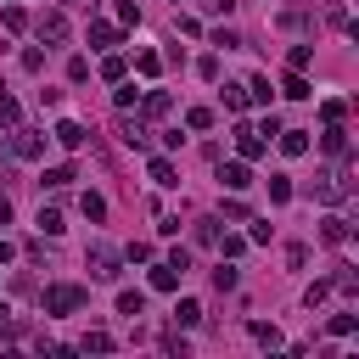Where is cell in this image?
I'll list each match as a JSON object with an SVG mask.
<instances>
[{
  "mask_svg": "<svg viewBox=\"0 0 359 359\" xmlns=\"http://www.w3.org/2000/svg\"><path fill=\"white\" fill-rule=\"evenodd\" d=\"M79 303H84V286H67V280H62V286H45V292H39V309H45L50 320H62V314H73Z\"/></svg>",
  "mask_w": 359,
  "mask_h": 359,
  "instance_id": "cell-1",
  "label": "cell"
},
{
  "mask_svg": "<svg viewBox=\"0 0 359 359\" xmlns=\"http://www.w3.org/2000/svg\"><path fill=\"white\" fill-rule=\"evenodd\" d=\"M314 196H320V202H348V196H353V180H348L342 168H320V174H314Z\"/></svg>",
  "mask_w": 359,
  "mask_h": 359,
  "instance_id": "cell-2",
  "label": "cell"
},
{
  "mask_svg": "<svg viewBox=\"0 0 359 359\" xmlns=\"http://www.w3.org/2000/svg\"><path fill=\"white\" fill-rule=\"evenodd\" d=\"M118 140H123V146H135V151H146V140H151V129H146V118L123 107V112H118Z\"/></svg>",
  "mask_w": 359,
  "mask_h": 359,
  "instance_id": "cell-3",
  "label": "cell"
},
{
  "mask_svg": "<svg viewBox=\"0 0 359 359\" xmlns=\"http://www.w3.org/2000/svg\"><path fill=\"white\" fill-rule=\"evenodd\" d=\"M84 264H90V275H95V280H118V247L95 241V247L84 252Z\"/></svg>",
  "mask_w": 359,
  "mask_h": 359,
  "instance_id": "cell-4",
  "label": "cell"
},
{
  "mask_svg": "<svg viewBox=\"0 0 359 359\" xmlns=\"http://www.w3.org/2000/svg\"><path fill=\"white\" fill-rule=\"evenodd\" d=\"M11 151H17L22 163L45 157V135H39V129H22V123H17V129H11Z\"/></svg>",
  "mask_w": 359,
  "mask_h": 359,
  "instance_id": "cell-5",
  "label": "cell"
},
{
  "mask_svg": "<svg viewBox=\"0 0 359 359\" xmlns=\"http://www.w3.org/2000/svg\"><path fill=\"white\" fill-rule=\"evenodd\" d=\"M348 236H353V224H348L342 213H325V219H320V241H325V247H348Z\"/></svg>",
  "mask_w": 359,
  "mask_h": 359,
  "instance_id": "cell-6",
  "label": "cell"
},
{
  "mask_svg": "<svg viewBox=\"0 0 359 359\" xmlns=\"http://www.w3.org/2000/svg\"><path fill=\"white\" fill-rule=\"evenodd\" d=\"M236 151H241V163H252V157H264L269 146L258 140V129H252V123H236Z\"/></svg>",
  "mask_w": 359,
  "mask_h": 359,
  "instance_id": "cell-7",
  "label": "cell"
},
{
  "mask_svg": "<svg viewBox=\"0 0 359 359\" xmlns=\"http://www.w3.org/2000/svg\"><path fill=\"white\" fill-rule=\"evenodd\" d=\"M39 39H45V45H62V39H67V17H62V11H45V17H39Z\"/></svg>",
  "mask_w": 359,
  "mask_h": 359,
  "instance_id": "cell-8",
  "label": "cell"
},
{
  "mask_svg": "<svg viewBox=\"0 0 359 359\" xmlns=\"http://www.w3.org/2000/svg\"><path fill=\"white\" fill-rule=\"evenodd\" d=\"M50 140H56V146H67V151H79V146H84V123H73V118H62V123L50 129Z\"/></svg>",
  "mask_w": 359,
  "mask_h": 359,
  "instance_id": "cell-9",
  "label": "cell"
},
{
  "mask_svg": "<svg viewBox=\"0 0 359 359\" xmlns=\"http://www.w3.org/2000/svg\"><path fill=\"white\" fill-rule=\"evenodd\" d=\"M275 146H280L286 157H303V151H309V129H275Z\"/></svg>",
  "mask_w": 359,
  "mask_h": 359,
  "instance_id": "cell-10",
  "label": "cell"
},
{
  "mask_svg": "<svg viewBox=\"0 0 359 359\" xmlns=\"http://www.w3.org/2000/svg\"><path fill=\"white\" fill-rule=\"evenodd\" d=\"M320 146H325L331 157H348V129H342V123H325V129H320Z\"/></svg>",
  "mask_w": 359,
  "mask_h": 359,
  "instance_id": "cell-11",
  "label": "cell"
},
{
  "mask_svg": "<svg viewBox=\"0 0 359 359\" xmlns=\"http://www.w3.org/2000/svg\"><path fill=\"white\" fill-rule=\"evenodd\" d=\"M168 107H174V101H168V90H140V112H146V118H163Z\"/></svg>",
  "mask_w": 359,
  "mask_h": 359,
  "instance_id": "cell-12",
  "label": "cell"
},
{
  "mask_svg": "<svg viewBox=\"0 0 359 359\" xmlns=\"http://www.w3.org/2000/svg\"><path fill=\"white\" fill-rule=\"evenodd\" d=\"M219 185H230V191H247V185H252L247 163H224V168H219Z\"/></svg>",
  "mask_w": 359,
  "mask_h": 359,
  "instance_id": "cell-13",
  "label": "cell"
},
{
  "mask_svg": "<svg viewBox=\"0 0 359 359\" xmlns=\"http://www.w3.org/2000/svg\"><path fill=\"white\" fill-rule=\"evenodd\" d=\"M123 34H118V22H90V45H101V50H112Z\"/></svg>",
  "mask_w": 359,
  "mask_h": 359,
  "instance_id": "cell-14",
  "label": "cell"
},
{
  "mask_svg": "<svg viewBox=\"0 0 359 359\" xmlns=\"http://www.w3.org/2000/svg\"><path fill=\"white\" fill-rule=\"evenodd\" d=\"M280 95H292V101H309V95H314V90H309V79H303V73H297V67H292V73H286V79H280Z\"/></svg>",
  "mask_w": 359,
  "mask_h": 359,
  "instance_id": "cell-15",
  "label": "cell"
},
{
  "mask_svg": "<svg viewBox=\"0 0 359 359\" xmlns=\"http://www.w3.org/2000/svg\"><path fill=\"white\" fill-rule=\"evenodd\" d=\"M151 180H157L163 191H174V185H180V168H174L168 157H151Z\"/></svg>",
  "mask_w": 359,
  "mask_h": 359,
  "instance_id": "cell-16",
  "label": "cell"
},
{
  "mask_svg": "<svg viewBox=\"0 0 359 359\" xmlns=\"http://www.w3.org/2000/svg\"><path fill=\"white\" fill-rule=\"evenodd\" d=\"M247 331H252V342H264V348H280V325H275V320H252Z\"/></svg>",
  "mask_w": 359,
  "mask_h": 359,
  "instance_id": "cell-17",
  "label": "cell"
},
{
  "mask_svg": "<svg viewBox=\"0 0 359 359\" xmlns=\"http://www.w3.org/2000/svg\"><path fill=\"white\" fill-rule=\"evenodd\" d=\"M135 73H140V79H157V73H163V56H157V50H135Z\"/></svg>",
  "mask_w": 359,
  "mask_h": 359,
  "instance_id": "cell-18",
  "label": "cell"
},
{
  "mask_svg": "<svg viewBox=\"0 0 359 359\" xmlns=\"http://www.w3.org/2000/svg\"><path fill=\"white\" fill-rule=\"evenodd\" d=\"M180 275H185V269H174V264H157V269H151V286H157V292H174V286H180Z\"/></svg>",
  "mask_w": 359,
  "mask_h": 359,
  "instance_id": "cell-19",
  "label": "cell"
},
{
  "mask_svg": "<svg viewBox=\"0 0 359 359\" xmlns=\"http://www.w3.org/2000/svg\"><path fill=\"white\" fill-rule=\"evenodd\" d=\"M118 314L140 320V314H146V292H118Z\"/></svg>",
  "mask_w": 359,
  "mask_h": 359,
  "instance_id": "cell-20",
  "label": "cell"
},
{
  "mask_svg": "<svg viewBox=\"0 0 359 359\" xmlns=\"http://www.w3.org/2000/svg\"><path fill=\"white\" fill-rule=\"evenodd\" d=\"M0 22H6V34H22L28 28V11L22 6H0Z\"/></svg>",
  "mask_w": 359,
  "mask_h": 359,
  "instance_id": "cell-21",
  "label": "cell"
},
{
  "mask_svg": "<svg viewBox=\"0 0 359 359\" xmlns=\"http://www.w3.org/2000/svg\"><path fill=\"white\" fill-rule=\"evenodd\" d=\"M73 180H79V168H73V163H56V168H45V185H56V191H62V185H73Z\"/></svg>",
  "mask_w": 359,
  "mask_h": 359,
  "instance_id": "cell-22",
  "label": "cell"
},
{
  "mask_svg": "<svg viewBox=\"0 0 359 359\" xmlns=\"http://www.w3.org/2000/svg\"><path fill=\"white\" fill-rule=\"evenodd\" d=\"M202 320V303L196 297H180V309H174V325H196Z\"/></svg>",
  "mask_w": 359,
  "mask_h": 359,
  "instance_id": "cell-23",
  "label": "cell"
},
{
  "mask_svg": "<svg viewBox=\"0 0 359 359\" xmlns=\"http://www.w3.org/2000/svg\"><path fill=\"white\" fill-rule=\"evenodd\" d=\"M79 208H84V219H95V224L107 219V202H101L95 191H84V196H79Z\"/></svg>",
  "mask_w": 359,
  "mask_h": 359,
  "instance_id": "cell-24",
  "label": "cell"
},
{
  "mask_svg": "<svg viewBox=\"0 0 359 359\" xmlns=\"http://www.w3.org/2000/svg\"><path fill=\"white\" fill-rule=\"evenodd\" d=\"M34 224H39V230H45V236H62V230H67V224H62V213H56V208H39V219H34Z\"/></svg>",
  "mask_w": 359,
  "mask_h": 359,
  "instance_id": "cell-25",
  "label": "cell"
},
{
  "mask_svg": "<svg viewBox=\"0 0 359 359\" xmlns=\"http://www.w3.org/2000/svg\"><path fill=\"white\" fill-rule=\"evenodd\" d=\"M191 236H196V247H213V241H219V219H196Z\"/></svg>",
  "mask_w": 359,
  "mask_h": 359,
  "instance_id": "cell-26",
  "label": "cell"
},
{
  "mask_svg": "<svg viewBox=\"0 0 359 359\" xmlns=\"http://www.w3.org/2000/svg\"><path fill=\"white\" fill-rule=\"evenodd\" d=\"M123 73H129V62H123V56H107V62H101V79H107V84H118Z\"/></svg>",
  "mask_w": 359,
  "mask_h": 359,
  "instance_id": "cell-27",
  "label": "cell"
},
{
  "mask_svg": "<svg viewBox=\"0 0 359 359\" xmlns=\"http://www.w3.org/2000/svg\"><path fill=\"white\" fill-rule=\"evenodd\" d=\"M247 101H258V107H269V101H275V90H269V79H252V84H247Z\"/></svg>",
  "mask_w": 359,
  "mask_h": 359,
  "instance_id": "cell-28",
  "label": "cell"
},
{
  "mask_svg": "<svg viewBox=\"0 0 359 359\" xmlns=\"http://www.w3.org/2000/svg\"><path fill=\"white\" fill-rule=\"evenodd\" d=\"M185 129H213V107H191L185 112Z\"/></svg>",
  "mask_w": 359,
  "mask_h": 359,
  "instance_id": "cell-29",
  "label": "cell"
},
{
  "mask_svg": "<svg viewBox=\"0 0 359 359\" xmlns=\"http://www.w3.org/2000/svg\"><path fill=\"white\" fill-rule=\"evenodd\" d=\"M269 202H292V180L286 174H269Z\"/></svg>",
  "mask_w": 359,
  "mask_h": 359,
  "instance_id": "cell-30",
  "label": "cell"
},
{
  "mask_svg": "<svg viewBox=\"0 0 359 359\" xmlns=\"http://www.w3.org/2000/svg\"><path fill=\"white\" fill-rule=\"evenodd\" d=\"M213 247H219V252H224V258H241V252H247V236H219V241H213Z\"/></svg>",
  "mask_w": 359,
  "mask_h": 359,
  "instance_id": "cell-31",
  "label": "cell"
},
{
  "mask_svg": "<svg viewBox=\"0 0 359 359\" xmlns=\"http://www.w3.org/2000/svg\"><path fill=\"white\" fill-rule=\"evenodd\" d=\"M236 280H241L236 264H219V269H213V286H219V292H236Z\"/></svg>",
  "mask_w": 359,
  "mask_h": 359,
  "instance_id": "cell-32",
  "label": "cell"
},
{
  "mask_svg": "<svg viewBox=\"0 0 359 359\" xmlns=\"http://www.w3.org/2000/svg\"><path fill=\"white\" fill-rule=\"evenodd\" d=\"M79 348H84V353H112V337H107V331H90Z\"/></svg>",
  "mask_w": 359,
  "mask_h": 359,
  "instance_id": "cell-33",
  "label": "cell"
},
{
  "mask_svg": "<svg viewBox=\"0 0 359 359\" xmlns=\"http://www.w3.org/2000/svg\"><path fill=\"white\" fill-rule=\"evenodd\" d=\"M0 123H6V129H17V123H22V112H17V101H11L6 90H0Z\"/></svg>",
  "mask_w": 359,
  "mask_h": 359,
  "instance_id": "cell-34",
  "label": "cell"
},
{
  "mask_svg": "<svg viewBox=\"0 0 359 359\" xmlns=\"http://www.w3.org/2000/svg\"><path fill=\"white\" fill-rule=\"evenodd\" d=\"M118 84H123V79H118ZM112 101H118V112H123V107H140V90L123 84V90H112Z\"/></svg>",
  "mask_w": 359,
  "mask_h": 359,
  "instance_id": "cell-35",
  "label": "cell"
},
{
  "mask_svg": "<svg viewBox=\"0 0 359 359\" xmlns=\"http://www.w3.org/2000/svg\"><path fill=\"white\" fill-rule=\"evenodd\" d=\"M320 118H325V123H342V118H348V101H320Z\"/></svg>",
  "mask_w": 359,
  "mask_h": 359,
  "instance_id": "cell-36",
  "label": "cell"
},
{
  "mask_svg": "<svg viewBox=\"0 0 359 359\" xmlns=\"http://www.w3.org/2000/svg\"><path fill=\"white\" fill-rule=\"evenodd\" d=\"M331 331H337V337H353V331H359V314H331Z\"/></svg>",
  "mask_w": 359,
  "mask_h": 359,
  "instance_id": "cell-37",
  "label": "cell"
},
{
  "mask_svg": "<svg viewBox=\"0 0 359 359\" xmlns=\"http://www.w3.org/2000/svg\"><path fill=\"white\" fill-rule=\"evenodd\" d=\"M224 107L241 112V107H247V90H241V84H224Z\"/></svg>",
  "mask_w": 359,
  "mask_h": 359,
  "instance_id": "cell-38",
  "label": "cell"
},
{
  "mask_svg": "<svg viewBox=\"0 0 359 359\" xmlns=\"http://www.w3.org/2000/svg\"><path fill=\"white\" fill-rule=\"evenodd\" d=\"M213 45H219V50H236L241 39H236V28H213Z\"/></svg>",
  "mask_w": 359,
  "mask_h": 359,
  "instance_id": "cell-39",
  "label": "cell"
},
{
  "mask_svg": "<svg viewBox=\"0 0 359 359\" xmlns=\"http://www.w3.org/2000/svg\"><path fill=\"white\" fill-rule=\"evenodd\" d=\"M22 67H28V73H39V67H45V50H39V45H28V50H22Z\"/></svg>",
  "mask_w": 359,
  "mask_h": 359,
  "instance_id": "cell-40",
  "label": "cell"
},
{
  "mask_svg": "<svg viewBox=\"0 0 359 359\" xmlns=\"http://www.w3.org/2000/svg\"><path fill=\"white\" fill-rule=\"evenodd\" d=\"M286 67H297V73H303V67H309V45H292V50H286Z\"/></svg>",
  "mask_w": 359,
  "mask_h": 359,
  "instance_id": "cell-41",
  "label": "cell"
},
{
  "mask_svg": "<svg viewBox=\"0 0 359 359\" xmlns=\"http://www.w3.org/2000/svg\"><path fill=\"white\" fill-rule=\"evenodd\" d=\"M67 79H73V84H84V79H90V62H84V56H73V62H67Z\"/></svg>",
  "mask_w": 359,
  "mask_h": 359,
  "instance_id": "cell-42",
  "label": "cell"
},
{
  "mask_svg": "<svg viewBox=\"0 0 359 359\" xmlns=\"http://www.w3.org/2000/svg\"><path fill=\"white\" fill-rule=\"evenodd\" d=\"M269 236H275V230H269V219H252V230H247V241H258V247H264Z\"/></svg>",
  "mask_w": 359,
  "mask_h": 359,
  "instance_id": "cell-43",
  "label": "cell"
},
{
  "mask_svg": "<svg viewBox=\"0 0 359 359\" xmlns=\"http://www.w3.org/2000/svg\"><path fill=\"white\" fill-rule=\"evenodd\" d=\"M286 264H292V269H303V264H309V247H303V241H292V247H286Z\"/></svg>",
  "mask_w": 359,
  "mask_h": 359,
  "instance_id": "cell-44",
  "label": "cell"
},
{
  "mask_svg": "<svg viewBox=\"0 0 359 359\" xmlns=\"http://www.w3.org/2000/svg\"><path fill=\"white\" fill-rule=\"evenodd\" d=\"M325 292H331V280H314V286H309V292H303V303H309V309H314V303H325Z\"/></svg>",
  "mask_w": 359,
  "mask_h": 359,
  "instance_id": "cell-45",
  "label": "cell"
},
{
  "mask_svg": "<svg viewBox=\"0 0 359 359\" xmlns=\"http://www.w3.org/2000/svg\"><path fill=\"white\" fill-rule=\"evenodd\" d=\"M118 22H140V6L135 0H118Z\"/></svg>",
  "mask_w": 359,
  "mask_h": 359,
  "instance_id": "cell-46",
  "label": "cell"
},
{
  "mask_svg": "<svg viewBox=\"0 0 359 359\" xmlns=\"http://www.w3.org/2000/svg\"><path fill=\"white\" fill-rule=\"evenodd\" d=\"M196 73H202V79L213 84V79H219V56H202V62H196Z\"/></svg>",
  "mask_w": 359,
  "mask_h": 359,
  "instance_id": "cell-47",
  "label": "cell"
},
{
  "mask_svg": "<svg viewBox=\"0 0 359 359\" xmlns=\"http://www.w3.org/2000/svg\"><path fill=\"white\" fill-rule=\"evenodd\" d=\"M163 353H180V359H185V337H180V331H168V337H163Z\"/></svg>",
  "mask_w": 359,
  "mask_h": 359,
  "instance_id": "cell-48",
  "label": "cell"
},
{
  "mask_svg": "<svg viewBox=\"0 0 359 359\" xmlns=\"http://www.w3.org/2000/svg\"><path fill=\"white\" fill-rule=\"evenodd\" d=\"M11 258H17V247H11L6 236H0V264H11Z\"/></svg>",
  "mask_w": 359,
  "mask_h": 359,
  "instance_id": "cell-49",
  "label": "cell"
},
{
  "mask_svg": "<svg viewBox=\"0 0 359 359\" xmlns=\"http://www.w3.org/2000/svg\"><path fill=\"white\" fill-rule=\"evenodd\" d=\"M6 219H11V196H0V224H6Z\"/></svg>",
  "mask_w": 359,
  "mask_h": 359,
  "instance_id": "cell-50",
  "label": "cell"
}]
</instances>
